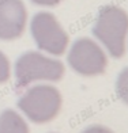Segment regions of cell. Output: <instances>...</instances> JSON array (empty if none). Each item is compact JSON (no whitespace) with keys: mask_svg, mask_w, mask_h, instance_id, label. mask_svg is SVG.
Here are the masks:
<instances>
[{"mask_svg":"<svg viewBox=\"0 0 128 133\" xmlns=\"http://www.w3.org/2000/svg\"><path fill=\"white\" fill-rule=\"evenodd\" d=\"M34 4H38V5H44V7H53V5L59 4L60 2L63 0H32Z\"/></svg>","mask_w":128,"mask_h":133,"instance_id":"cell-10","label":"cell"},{"mask_svg":"<svg viewBox=\"0 0 128 133\" xmlns=\"http://www.w3.org/2000/svg\"><path fill=\"white\" fill-rule=\"evenodd\" d=\"M63 103L62 94L52 86H34L23 94L18 102L19 109L37 124H45L54 119Z\"/></svg>","mask_w":128,"mask_h":133,"instance_id":"cell-3","label":"cell"},{"mask_svg":"<svg viewBox=\"0 0 128 133\" xmlns=\"http://www.w3.org/2000/svg\"><path fill=\"white\" fill-rule=\"evenodd\" d=\"M68 64L82 76H97L106 71L108 58L102 48L90 38H79L68 52Z\"/></svg>","mask_w":128,"mask_h":133,"instance_id":"cell-5","label":"cell"},{"mask_svg":"<svg viewBox=\"0 0 128 133\" xmlns=\"http://www.w3.org/2000/svg\"><path fill=\"white\" fill-rule=\"evenodd\" d=\"M64 64L60 60L46 57L40 52H26L16 60L15 76L18 87L38 80L57 82L64 75Z\"/></svg>","mask_w":128,"mask_h":133,"instance_id":"cell-2","label":"cell"},{"mask_svg":"<svg viewBox=\"0 0 128 133\" xmlns=\"http://www.w3.org/2000/svg\"><path fill=\"white\" fill-rule=\"evenodd\" d=\"M32 35L37 46L53 56H62L67 50L70 37L57 18L51 12H38L32 19Z\"/></svg>","mask_w":128,"mask_h":133,"instance_id":"cell-4","label":"cell"},{"mask_svg":"<svg viewBox=\"0 0 128 133\" xmlns=\"http://www.w3.org/2000/svg\"><path fill=\"white\" fill-rule=\"evenodd\" d=\"M27 10L22 0H0V39L13 41L23 34Z\"/></svg>","mask_w":128,"mask_h":133,"instance_id":"cell-6","label":"cell"},{"mask_svg":"<svg viewBox=\"0 0 128 133\" xmlns=\"http://www.w3.org/2000/svg\"><path fill=\"white\" fill-rule=\"evenodd\" d=\"M127 31L128 16L123 8L117 5H106L100 11L93 34L106 48L112 57L120 58L125 54Z\"/></svg>","mask_w":128,"mask_h":133,"instance_id":"cell-1","label":"cell"},{"mask_svg":"<svg viewBox=\"0 0 128 133\" xmlns=\"http://www.w3.org/2000/svg\"><path fill=\"white\" fill-rule=\"evenodd\" d=\"M11 76V68H10V61L7 56L0 50V84L10 80Z\"/></svg>","mask_w":128,"mask_h":133,"instance_id":"cell-8","label":"cell"},{"mask_svg":"<svg viewBox=\"0 0 128 133\" xmlns=\"http://www.w3.org/2000/svg\"><path fill=\"white\" fill-rule=\"evenodd\" d=\"M0 133H29V128L18 113L5 110L0 116Z\"/></svg>","mask_w":128,"mask_h":133,"instance_id":"cell-7","label":"cell"},{"mask_svg":"<svg viewBox=\"0 0 128 133\" xmlns=\"http://www.w3.org/2000/svg\"><path fill=\"white\" fill-rule=\"evenodd\" d=\"M82 133H113V132L111 129H108V128L95 125V126H90V128H87L86 130H83Z\"/></svg>","mask_w":128,"mask_h":133,"instance_id":"cell-9","label":"cell"}]
</instances>
